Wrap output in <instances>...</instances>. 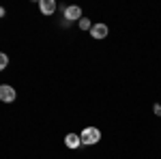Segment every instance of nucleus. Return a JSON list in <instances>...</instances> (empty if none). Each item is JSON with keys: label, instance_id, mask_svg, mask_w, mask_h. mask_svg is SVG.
Returning <instances> with one entry per match:
<instances>
[{"label": "nucleus", "instance_id": "5", "mask_svg": "<svg viewBox=\"0 0 161 159\" xmlns=\"http://www.w3.org/2000/svg\"><path fill=\"white\" fill-rule=\"evenodd\" d=\"M56 9H58V4L54 0H39V11L43 15H54Z\"/></svg>", "mask_w": 161, "mask_h": 159}, {"label": "nucleus", "instance_id": "9", "mask_svg": "<svg viewBox=\"0 0 161 159\" xmlns=\"http://www.w3.org/2000/svg\"><path fill=\"white\" fill-rule=\"evenodd\" d=\"M155 114H157V116H161V105H159V103L155 105Z\"/></svg>", "mask_w": 161, "mask_h": 159}, {"label": "nucleus", "instance_id": "8", "mask_svg": "<svg viewBox=\"0 0 161 159\" xmlns=\"http://www.w3.org/2000/svg\"><path fill=\"white\" fill-rule=\"evenodd\" d=\"M7 67H9V56L4 52H0V71H4Z\"/></svg>", "mask_w": 161, "mask_h": 159}, {"label": "nucleus", "instance_id": "6", "mask_svg": "<svg viewBox=\"0 0 161 159\" xmlns=\"http://www.w3.org/2000/svg\"><path fill=\"white\" fill-rule=\"evenodd\" d=\"M64 146L71 148V150L80 148L82 146V138H80V133H67L64 135Z\"/></svg>", "mask_w": 161, "mask_h": 159}, {"label": "nucleus", "instance_id": "10", "mask_svg": "<svg viewBox=\"0 0 161 159\" xmlns=\"http://www.w3.org/2000/svg\"><path fill=\"white\" fill-rule=\"evenodd\" d=\"M4 13H7V11H4V7H0V17H4Z\"/></svg>", "mask_w": 161, "mask_h": 159}, {"label": "nucleus", "instance_id": "3", "mask_svg": "<svg viewBox=\"0 0 161 159\" xmlns=\"http://www.w3.org/2000/svg\"><path fill=\"white\" fill-rule=\"evenodd\" d=\"M62 13H64V20L67 22H80L82 20V9L80 7H75V4H71V7H62Z\"/></svg>", "mask_w": 161, "mask_h": 159}, {"label": "nucleus", "instance_id": "7", "mask_svg": "<svg viewBox=\"0 0 161 159\" xmlns=\"http://www.w3.org/2000/svg\"><path fill=\"white\" fill-rule=\"evenodd\" d=\"M77 26H80V30H88V32H90V28H92V24H90L88 17H82V20L77 22Z\"/></svg>", "mask_w": 161, "mask_h": 159}, {"label": "nucleus", "instance_id": "1", "mask_svg": "<svg viewBox=\"0 0 161 159\" xmlns=\"http://www.w3.org/2000/svg\"><path fill=\"white\" fill-rule=\"evenodd\" d=\"M80 138H82V144H84V146H92V144H99L101 131L97 127H86V129L80 133Z\"/></svg>", "mask_w": 161, "mask_h": 159}, {"label": "nucleus", "instance_id": "2", "mask_svg": "<svg viewBox=\"0 0 161 159\" xmlns=\"http://www.w3.org/2000/svg\"><path fill=\"white\" fill-rule=\"evenodd\" d=\"M15 97H17V93H15L13 86H9V84L0 86V101H2V103H13Z\"/></svg>", "mask_w": 161, "mask_h": 159}, {"label": "nucleus", "instance_id": "4", "mask_svg": "<svg viewBox=\"0 0 161 159\" xmlns=\"http://www.w3.org/2000/svg\"><path fill=\"white\" fill-rule=\"evenodd\" d=\"M108 35H110V28H108V24H92V28H90V37L97 39V41L105 39Z\"/></svg>", "mask_w": 161, "mask_h": 159}]
</instances>
